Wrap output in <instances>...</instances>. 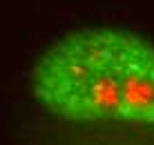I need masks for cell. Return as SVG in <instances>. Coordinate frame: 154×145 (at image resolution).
<instances>
[{
    "mask_svg": "<svg viewBox=\"0 0 154 145\" xmlns=\"http://www.w3.org/2000/svg\"><path fill=\"white\" fill-rule=\"evenodd\" d=\"M34 92L67 119L154 123V47L127 31H74L36 63Z\"/></svg>",
    "mask_w": 154,
    "mask_h": 145,
    "instance_id": "obj_1",
    "label": "cell"
}]
</instances>
